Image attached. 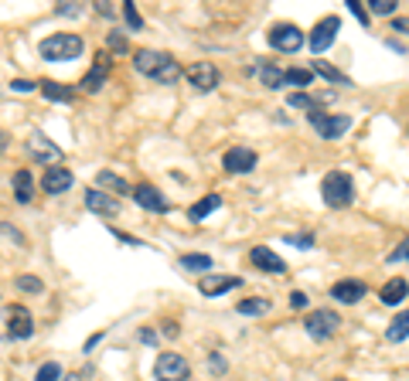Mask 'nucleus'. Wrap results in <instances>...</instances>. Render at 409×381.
<instances>
[{
	"mask_svg": "<svg viewBox=\"0 0 409 381\" xmlns=\"http://www.w3.org/2000/svg\"><path fill=\"white\" fill-rule=\"evenodd\" d=\"M133 68H137L140 75L154 78L157 85H177V78L185 75L177 58H171L167 51H150V48H143V51L133 55Z\"/></svg>",
	"mask_w": 409,
	"mask_h": 381,
	"instance_id": "f257e3e1",
	"label": "nucleus"
},
{
	"mask_svg": "<svg viewBox=\"0 0 409 381\" xmlns=\"http://www.w3.org/2000/svg\"><path fill=\"white\" fill-rule=\"evenodd\" d=\"M321 198L328 208H348L351 201H355V181H351V174L345 170H331L324 174V181H321Z\"/></svg>",
	"mask_w": 409,
	"mask_h": 381,
	"instance_id": "f03ea898",
	"label": "nucleus"
},
{
	"mask_svg": "<svg viewBox=\"0 0 409 381\" xmlns=\"http://www.w3.org/2000/svg\"><path fill=\"white\" fill-rule=\"evenodd\" d=\"M38 55L45 61H72L82 55V38L72 34V31H62V34H51L38 45Z\"/></svg>",
	"mask_w": 409,
	"mask_h": 381,
	"instance_id": "7ed1b4c3",
	"label": "nucleus"
},
{
	"mask_svg": "<svg viewBox=\"0 0 409 381\" xmlns=\"http://www.w3.org/2000/svg\"><path fill=\"white\" fill-rule=\"evenodd\" d=\"M307 122L321 133V140H341L348 130H351V116H341V113H321V109H311V113H307Z\"/></svg>",
	"mask_w": 409,
	"mask_h": 381,
	"instance_id": "20e7f679",
	"label": "nucleus"
},
{
	"mask_svg": "<svg viewBox=\"0 0 409 381\" xmlns=\"http://www.w3.org/2000/svg\"><path fill=\"white\" fill-rule=\"evenodd\" d=\"M188 375H191L188 357H181L177 351H164L154 361V378L157 381H188Z\"/></svg>",
	"mask_w": 409,
	"mask_h": 381,
	"instance_id": "39448f33",
	"label": "nucleus"
},
{
	"mask_svg": "<svg viewBox=\"0 0 409 381\" xmlns=\"http://www.w3.org/2000/svg\"><path fill=\"white\" fill-rule=\"evenodd\" d=\"M28 157L38 160L41 167H62V160H65L62 147H58V143H51L45 133H34V137L28 140Z\"/></svg>",
	"mask_w": 409,
	"mask_h": 381,
	"instance_id": "423d86ee",
	"label": "nucleus"
},
{
	"mask_svg": "<svg viewBox=\"0 0 409 381\" xmlns=\"http://www.w3.org/2000/svg\"><path fill=\"white\" fill-rule=\"evenodd\" d=\"M269 45L276 48V51H286V55H294L304 48V31L297 24H290V21H280V24H273L269 28Z\"/></svg>",
	"mask_w": 409,
	"mask_h": 381,
	"instance_id": "0eeeda50",
	"label": "nucleus"
},
{
	"mask_svg": "<svg viewBox=\"0 0 409 381\" xmlns=\"http://www.w3.org/2000/svg\"><path fill=\"white\" fill-rule=\"evenodd\" d=\"M307 334L314 337V340H331V337L341 330V317L334 313V310H314V313H307Z\"/></svg>",
	"mask_w": 409,
	"mask_h": 381,
	"instance_id": "6e6552de",
	"label": "nucleus"
},
{
	"mask_svg": "<svg viewBox=\"0 0 409 381\" xmlns=\"http://www.w3.org/2000/svg\"><path fill=\"white\" fill-rule=\"evenodd\" d=\"M338 31H341V17H334V14H328V17H321L314 24V31H311V51L314 55H321V51H328L331 45H334V38H338Z\"/></svg>",
	"mask_w": 409,
	"mask_h": 381,
	"instance_id": "1a4fd4ad",
	"label": "nucleus"
},
{
	"mask_svg": "<svg viewBox=\"0 0 409 381\" xmlns=\"http://www.w3.org/2000/svg\"><path fill=\"white\" fill-rule=\"evenodd\" d=\"M185 75H188V82L198 92H212L219 85V68H215L212 61H195V65L185 68Z\"/></svg>",
	"mask_w": 409,
	"mask_h": 381,
	"instance_id": "9d476101",
	"label": "nucleus"
},
{
	"mask_svg": "<svg viewBox=\"0 0 409 381\" xmlns=\"http://www.w3.org/2000/svg\"><path fill=\"white\" fill-rule=\"evenodd\" d=\"M133 201L140 204L143 212H154V214H167V212H171V201L164 198L154 184H140V187H133Z\"/></svg>",
	"mask_w": 409,
	"mask_h": 381,
	"instance_id": "9b49d317",
	"label": "nucleus"
},
{
	"mask_svg": "<svg viewBox=\"0 0 409 381\" xmlns=\"http://www.w3.org/2000/svg\"><path fill=\"white\" fill-rule=\"evenodd\" d=\"M7 334H11V340H28V337L34 334V320L31 313L24 310V306H11V313H7Z\"/></svg>",
	"mask_w": 409,
	"mask_h": 381,
	"instance_id": "f8f14e48",
	"label": "nucleus"
},
{
	"mask_svg": "<svg viewBox=\"0 0 409 381\" xmlns=\"http://www.w3.org/2000/svg\"><path fill=\"white\" fill-rule=\"evenodd\" d=\"M72 184H76V177H72V170L68 167H48L45 174H41V187H45V194H65Z\"/></svg>",
	"mask_w": 409,
	"mask_h": 381,
	"instance_id": "ddd939ff",
	"label": "nucleus"
},
{
	"mask_svg": "<svg viewBox=\"0 0 409 381\" xmlns=\"http://www.w3.org/2000/svg\"><path fill=\"white\" fill-rule=\"evenodd\" d=\"M249 259H252V266H259L263 273H273V276H284L286 273V262L273 252V249H266V245H256L249 252Z\"/></svg>",
	"mask_w": 409,
	"mask_h": 381,
	"instance_id": "4468645a",
	"label": "nucleus"
},
{
	"mask_svg": "<svg viewBox=\"0 0 409 381\" xmlns=\"http://www.w3.org/2000/svg\"><path fill=\"white\" fill-rule=\"evenodd\" d=\"M225 170L229 174H249L252 167H256V150H249V147H232V150L225 153Z\"/></svg>",
	"mask_w": 409,
	"mask_h": 381,
	"instance_id": "2eb2a0df",
	"label": "nucleus"
},
{
	"mask_svg": "<svg viewBox=\"0 0 409 381\" xmlns=\"http://www.w3.org/2000/svg\"><path fill=\"white\" fill-rule=\"evenodd\" d=\"M86 208L95 214H106V218H113V214H120V201L110 198L106 191H99V187H89L86 191Z\"/></svg>",
	"mask_w": 409,
	"mask_h": 381,
	"instance_id": "dca6fc26",
	"label": "nucleus"
},
{
	"mask_svg": "<svg viewBox=\"0 0 409 381\" xmlns=\"http://www.w3.org/2000/svg\"><path fill=\"white\" fill-rule=\"evenodd\" d=\"M106 75H110V55H99V61H95L93 68L86 72V78H82V89L99 92L103 85H106Z\"/></svg>",
	"mask_w": 409,
	"mask_h": 381,
	"instance_id": "f3484780",
	"label": "nucleus"
},
{
	"mask_svg": "<svg viewBox=\"0 0 409 381\" xmlns=\"http://www.w3.org/2000/svg\"><path fill=\"white\" fill-rule=\"evenodd\" d=\"M239 283V276H204L202 283H198V290L204 293V296H222V293H229V290H236Z\"/></svg>",
	"mask_w": 409,
	"mask_h": 381,
	"instance_id": "a211bd4d",
	"label": "nucleus"
},
{
	"mask_svg": "<svg viewBox=\"0 0 409 381\" xmlns=\"http://www.w3.org/2000/svg\"><path fill=\"white\" fill-rule=\"evenodd\" d=\"M331 296H334L338 303H358L365 296V283H358V279H341V283L331 286Z\"/></svg>",
	"mask_w": 409,
	"mask_h": 381,
	"instance_id": "6ab92c4d",
	"label": "nucleus"
},
{
	"mask_svg": "<svg viewBox=\"0 0 409 381\" xmlns=\"http://www.w3.org/2000/svg\"><path fill=\"white\" fill-rule=\"evenodd\" d=\"M406 293H409V283L403 279V276H393V279L378 290V300H382L385 306H395V303H403V300H406Z\"/></svg>",
	"mask_w": 409,
	"mask_h": 381,
	"instance_id": "aec40b11",
	"label": "nucleus"
},
{
	"mask_svg": "<svg viewBox=\"0 0 409 381\" xmlns=\"http://www.w3.org/2000/svg\"><path fill=\"white\" fill-rule=\"evenodd\" d=\"M95 187H99V191L106 187V191H113V194H133V187H130L123 177H116L113 170H99V174H95Z\"/></svg>",
	"mask_w": 409,
	"mask_h": 381,
	"instance_id": "412c9836",
	"label": "nucleus"
},
{
	"mask_svg": "<svg viewBox=\"0 0 409 381\" xmlns=\"http://www.w3.org/2000/svg\"><path fill=\"white\" fill-rule=\"evenodd\" d=\"M219 208H222V198H219V194H204L202 201H195V204L188 208V218H191V221H204L208 214L219 212Z\"/></svg>",
	"mask_w": 409,
	"mask_h": 381,
	"instance_id": "4be33fe9",
	"label": "nucleus"
},
{
	"mask_svg": "<svg viewBox=\"0 0 409 381\" xmlns=\"http://www.w3.org/2000/svg\"><path fill=\"white\" fill-rule=\"evenodd\" d=\"M259 82H263L266 89H284L286 85V68H276L273 61H263V65H259Z\"/></svg>",
	"mask_w": 409,
	"mask_h": 381,
	"instance_id": "5701e85b",
	"label": "nucleus"
},
{
	"mask_svg": "<svg viewBox=\"0 0 409 381\" xmlns=\"http://www.w3.org/2000/svg\"><path fill=\"white\" fill-rule=\"evenodd\" d=\"M311 72H314V75H321V78H328L331 85H351V78L341 75V68L328 65L324 58H314V68H311Z\"/></svg>",
	"mask_w": 409,
	"mask_h": 381,
	"instance_id": "b1692460",
	"label": "nucleus"
},
{
	"mask_svg": "<svg viewBox=\"0 0 409 381\" xmlns=\"http://www.w3.org/2000/svg\"><path fill=\"white\" fill-rule=\"evenodd\" d=\"M14 194H17V201H21V204H31L34 184H31V170H28V167L14 174Z\"/></svg>",
	"mask_w": 409,
	"mask_h": 381,
	"instance_id": "393cba45",
	"label": "nucleus"
},
{
	"mask_svg": "<svg viewBox=\"0 0 409 381\" xmlns=\"http://www.w3.org/2000/svg\"><path fill=\"white\" fill-rule=\"evenodd\" d=\"M38 89H41V95L55 99V103H72V95H76V92L68 89V85H62V82H51V78L38 82Z\"/></svg>",
	"mask_w": 409,
	"mask_h": 381,
	"instance_id": "a878e982",
	"label": "nucleus"
},
{
	"mask_svg": "<svg viewBox=\"0 0 409 381\" xmlns=\"http://www.w3.org/2000/svg\"><path fill=\"white\" fill-rule=\"evenodd\" d=\"M385 337H389L393 344H403V340H409V310H403V313H395V320L389 323V330H385Z\"/></svg>",
	"mask_w": 409,
	"mask_h": 381,
	"instance_id": "bb28decb",
	"label": "nucleus"
},
{
	"mask_svg": "<svg viewBox=\"0 0 409 381\" xmlns=\"http://www.w3.org/2000/svg\"><path fill=\"white\" fill-rule=\"evenodd\" d=\"M236 310L242 313V317H263V313L269 310V300H263V296H249V300H242Z\"/></svg>",
	"mask_w": 409,
	"mask_h": 381,
	"instance_id": "cd10ccee",
	"label": "nucleus"
},
{
	"mask_svg": "<svg viewBox=\"0 0 409 381\" xmlns=\"http://www.w3.org/2000/svg\"><path fill=\"white\" fill-rule=\"evenodd\" d=\"M286 85H314L311 68H286Z\"/></svg>",
	"mask_w": 409,
	"mask_h": 381,
	"instance_id": "c85d7f7f",
	"label": "nucleus"
},
{
	"mask_svg": "<svg viewBox=\"0 0 409 381\" xmlns=\"http://www.w3.org/2000/svg\"><path fill=\"white\" fill-rule=\"evenodd\" d=\"M62 378V365L58 361H48V365L38 367V375H34V381H58Z\"/></svg>",
	"mask_w": 409,
	"mask_h": 381,
	"instance_id": "c756f323",
	"label": "nucleus"
},
{
	"mask_svg": "<svg viewBox=\"0 0 409 381\" xmlns=\"http://www.w3.org/2000/svg\"><path fill=\"white\" fill-rule=\"evenodd\" d=\"M181 266H185V269H198V273H204V269H212V256H181Z\"/></svg>",
	"mask_w": 409,
	"mask_h": 381,
	"instance_id": "7c9ffc66",
	"label": "nucleus"
},
{
	"mask_svg": "<svg viewBox=\"0 0 409 381\" xmlns=\"http://www.w3.org/2000/svg\"><path fill=\"white\" fill-rule=\"evenodd\" d=\"M123 17H126V24H130V31H140L143 28L140 14H137V4H130V0H126V4H123Z\"/></svg>",
	"mask_w": 409,
	"mask_h": 381,
	"instance_id": "2f4dec72",
	"label": "nucleus"
},
{
	"mask_svg": "<svg viewBox=\"0 0 409 381\" xmlns=\"http://www.w3.org/2000/svg\"><path fill=\"white\" fill-rule=\"evenodd\" d=\"M17 290L21 293H41V279H38V276H17Z\"/></svg>",
	"mask_w": 409,
	"mask_h": 381,
	"instance_id": "473e14b6",
	"label": "nucleus"
},
{
	"mask_svg": "<svg viewBox=\"0 0 409 381\" xmlns=\"http://www.w3.org/2000/svg\"><path fill=\"white\" fill-rule=\"evenodd\" d=\"M372 14H395V0H368Z\"/></svg>",
	"mask_w": 409,
	"mask_h": 381,
	"instance_id": "72a5a7b5",
	"label": "nucleus"
},
{
	"mask_svg": "<svg viewBox=\"0 0 409 381\" xmlns=\"http://www.w3.org/2000/svg\"><path fill=\"white\" fill-rule=\"evenodd\" d=\"M294 109H317V99H311V95H304V92H297V95H290L286 99Z\"/></svg>",
	"mask_w": 409,
	"mask_h": 381,
	"instance_id": "f704fd0d",
	"label": "nucleus"
},
{
	"mask_svg": "<svg viewBox=\"0 0 409 381\" xmlns=\"http://www.w3.org/2000/svg\"><path fill=\"white\" fill-rule=\"evenodd\" d=\"M110 48H113V51H120V55L130 48V41H126L123 31H110Z\"/></svg>",
	"mask_w": 409,
	"mask_h": 381,
	"instance_id": "c9c22d12",
	"label": "nucleus"
},
{
	"mask_svg": "<svg viewBox=\"0 0 409 381\" xmlns=\"http://www.w3.org/2000/svg\"><path fill=\"white\" fill-rule=\"evenodd\" d=\"M286 245H297V249H314V235H286Z\"/></svg>",
	"mask_w": 409,
	"mask_h": 381,
	"instance_id": "e433bc0d",
	"label": "nucleus"
},
{
	"mask_svg": "<svg viewBox=\"0 0 409 381\" xmlns=\"http://www.w3.org/2000/svg\"><path fill=\"white\" fill-rule=\"evenodd\" d=\"M55 14L58 17H76V14H82V7L79 4H62V7H55Z\"/></svg>",
	"mask_w": 409,
	"mask_h": 381,
	"instance_id": "4c0bfd02",
	"label": "nucleus"
},
{
	"mask_svg": "<svg viewBox=\"0 0 409 381\" xmlns=\"http://www.w3.org/2000/svg\"><path fill=\"white\" fill-rule=\"evenodd\" d=\"M11 89H14V92H34V89H38V82H28V78H14V82H11Z\"/></svg>",
	"mask_w": 409,
	"mask_h": 381,
	"instance_id": "58836bf2",
	"label": "nucleus"
},
{
	"mask_svg": "<svg viewBox=\"0 0 409 381\" xmlns=\"http://www.w3.org/2000/svg\"><path fill=\"white\" fill-rule=\"evenodd\" d=\"M348 7H351V14L358 17V21L365 24V28H368V14H365V7H362V4H358V0H348Z\"/></svg>",
	"mask_w": 409,
	"mask_h": 381,
	"instance_id": "ea45409f",
	"label": "nucleus"
},
{
	"mask_svg": "<svg viewBox=\"0 0 409 381\" xmlns=\"http://www.w3.org/2000/svg\"><path fill=\"white\" fill-rule=\"evenodd\" d=\"M290 306H294V310H304V306H307V296H304V293H290Z\"/></svg>",
	"mask_w": 409,
	"mask_h": 381,
	"instance_id": "a19ab883",
	"label": "nucleus"
},
{
	"mask_svg": "<svg viewBox=\"0 0 409 381\" xmlns=\"http://www.w3.org/2000/svg\"><path fill=\"white\" fill-rule=\"evenodd\" d=\"M99 340H103V330H95V334L89 337V340H86V351H93V348L99 344Z\"/></svg>",
	"mask_w": 409,
	"mask_h": 381,
	"instance_id": "79ce46f5",
	"label": "nucleus"
},
{
	"mask_svg": "<svg viewBox=\"0 0 409 381\" xmlns=\"http://www.w3.org/2000/svg\"><path fill=\"white\" fill-rule=\"evenodd\" d=\"M7 147H11V137H7V130H0V153H7Z\"/></svg>",
	"mask_w": 409,
	"mask_h": 381,
	"instance_id": "37998d69",
	"label": "nucleus"
},
{
	"mask_svg": "<svg viewBox=\"0 0 409 381\" xmlns=\"http://www.w3.org/2000/svg\"><path fill=\"white\" fill-rule=\"evenodd\" d=\"M140 340H143V344H157V334H154V330H143Z\"/></svg>",
	"mask_w": 409,
	"mask_h": 381,
	"instance_id": "c03bdc74",
	"label": "nucleus"
},
{
	"mask_svg": "<svg viewBox=\"0 0 409 381\" xmlns=\"http://www.w3.org/2000/svg\"><path fill=\"white\" fill-rule=\"evenodd\" d=\"M212 367H215V371H225V361H222V354H212Z\"/></svg>",
	"mask_w": 409,
	"mask_h": 381,
	"instance_id": "a18cd8bd",
	"label": "nucleus"
},
{
	"mask_svg": "<svg viewBox=\"0 0 409 381\" xmlns=\"http://www.w3.org/2000/svg\"><path fill=\"white\" fill-rule=\"evenodd\" d=\"M393 31H403V34H406V31H409V21H403V17H399V21H393Z\"/></svg>",
	"mask_w": 409,
	"mask_h": 381,
	"instance_id": "49530a36",
	"label": "nucleus"
},
{
	"mask_svg": "<svg viewBox=\"0 0 409 381\" xmlns=\"http://www.w3.org/2000/svg\"><path fill=\"white\" fill-rule=\"evenodd\" d=\"M65 381H89V371H79V375H68Z\"/></svg>",
	"mask_w": 409,
	"mask_h": 381,
	"instance_id": "de8ad7c7",
	"label": "nucleus"
},
{
	"mask_svg": "<svg viewBox=\"0 0 409 381\" xmlns=\"http://www.w3.org/2000/svg\"><path fill=\"white\" fill-rule=\"evenodd\" d=\"M338 381H348V378H338Z\"/></svg>",
	"mask_w": 409,
	"mask_h": 381,
	"instance_id": "09e8293b",
	"label": "nucleus"
}]
</instances>
